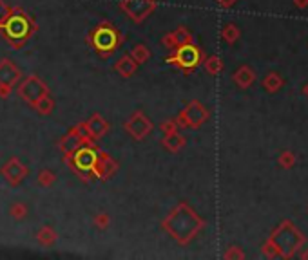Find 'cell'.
<instances>
[{
  "label": "cell",
  "mask_w": 308,
  "mask_h": 260,
  "mask_svg": "<svg viewBox=\"0 0 308 260\" xmlns=\"http://www.w3.org/2000/svg\"><path fill=\"white\" fill-rule=\"evenodd\" d=\"M174 62H176L181 69H185V71L194 69L198 63H200V51H198L194 45H181L176 51Z\"/></svg>",
  "instance_id": "obj_1"
},
{
  "label": "cell",
  "mask_w": 308,
  "mask_h": 260,
  "mask_svg": "<svg viewBox=\"0 0 308 260\" xmlns=\"http://www.w3.org/2000/svg\"><path fill=\"white\" fill-rule=\"evenodd\" d=\"M98 43H100V47H112V43H114V35H112L111 31H104V35L100 36Z\"/></svg>",
  "instance_id": "obj_2"
}]
</instances>
